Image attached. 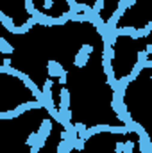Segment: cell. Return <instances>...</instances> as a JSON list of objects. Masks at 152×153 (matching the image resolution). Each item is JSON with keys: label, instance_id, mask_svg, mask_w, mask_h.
<instances>
[{"label": "cell", "instance_id": "11", "mask_svg": "<svg viewBox=\"0 0 152 153\" xmlns=\"http://www.w3.org/2000/svg\"><path fill=\"white\" fill-rule=\"evenodd\" d=\"M31 29H32V25H31L29 22H25V23H22L20 27H14L13 34H27V32H29Z\"/></svg>", "mask_w": 152, "mask_h": 153}, {"label": "cell", "instance_id": "6", "mask_svg": "<svg viewBox=\"0 0 152 153\" xmlns=\"http://www.w3.org/2000/svg\"><path fill=\"white\" fill-rule=\"evenodd\" d=\"M56 152L57 153H72L74 152V144L70 141H66V139H61L57 143V146H56Z\"/></svg>", "mask_w": 152, "mask_h": 153}, {"label": "cell", "instance_id": "2", "mask_svg": "<svg viewBox=\"0 0 152 153\" xmlns=\"http://www.w3.org/2000/svg\"><path fill=\"white\" fill-rule=\"evenodd\" d=\"M36 134H38V141L34 143V146H38L39 150H41V148L47 144V139H48V135L52 134V121H50V119H43Z\"/></svg>", "mask_w": 152, "mask_h": 153}, {"label": "cell", "instance_id": "9", "mask_svg": "<svg viewBox=\"0 0 152 153\" xmlns=\"http://www.w3.org/2000/svg\"><path fill=\"white\" fill-rule=\"evenodd\" d=\"M88 59H90V55H86V53H82V52H77L75 57H74V64L79 66V68H82V66L88 64Z\"/></svg>", "mask_w": 152, "mask_h": 153}, {"label": "cell", "instance_id": "1", "mask_svg": "<svg viewBox=\"0 0 152 153\" xmlns=\"http://www.w3.org/2000/svg\"><path fill=\"white\" fill-rule=\"evenodd\" d=\"M152 30V22H149L145 25V29H134V27H120L116 29V34L118 36H129L132 39H140V38H147Z\"/></svg>", "mask_w": 152, "mask_h": 153}, {"label": "cell", "instance_id": "20", "mask_svg": "<svg viewBox=\"0 0 152 153\" xmlns=\"http://www.w3.org/2000/svg\"><path fill=\"white\" fill-rule=\"evenodd\" d=\"M145 53H147V55L152 53V45H147V46H145Z\"/></svg>", "mask_w": 152, "mask_h": 153}, {"label": "cell", "instance_id": "18", "mask_svg": "<svg viewBox=\"0 0 152 153\" xmlns=\"http://www.w3.org/2000/svg\"><path fill=\"white\" fill-rule=\"evenodd\" d=\"M36 141H38V134H36V132H32V134L27 137L25 144H27V146H34V143H36Z\"/></svg>", "mask_w": 152, "mask_h": 153}, {"label": "cell", "instance_id": "13", "mask_svg": "<svg viewBox=\"0 0 152 153\" xmlns=\"http://www.w3.org/2000/svg\"><path fill=\"white\" fill-rule=\"evenodd\" d=\"M74 128H75V132H77V135H79V137H82V135H84V132H86V125H84V123H75V125H74Z\"/></svg>", "mask_w": 152, "mask_h": 153}, {"label": "cell", "instance_id": "12", "mask_svg": "<svg viewBox=\"0 0 152 153\" xmlns=\"http://www.w3.org/2000/svg\"><path fill=\"white\" fill-rule=\"evenodd\" d=\"M114 57V50H113V45H104V59L111 61Z\"/></svg>", "mask_w": 152, "mask_h": 153}, {"label": "cell", "instance_id": "4", "mask_svg": "<svg viewBox=\"0 0 152 153\" xmlns=\"http://www.w3.org/2000/svg\"><path fill=\"white\" fill-rule=\"evenodd\" d=\"M140 152L141 153H152V143H150V137H149L147 132L140 135Z\"/></svg>", "mask_w": 152, "mask_h": 153}, {"label": "cell", "instance_id": "10", "mask_svg": "<svg viewBox=\"0 0 152 153\" xmlns=\"http://www.w3.org/2000/svg\"><path fill=\"white\" fill-rule=\"evenodd\" d=\"M136 4V0H120V4H118V7H116V11L120 13V14H123L129 7H132Z\"/></svg>", "mask_w": 152, "mask_h": 153}, {"label": "cell", "instance_id": "16", "mask_svg": "<svg viewBox=\"0 0 152 153\" xmlns=\"http://www.w3.org/2000/svg\"><path fill=\"white\" fill-rule=\"evenodd\" d=\"M2 25H4L11 34H13V30H14V23H13V20H11V18H5V20L2 22Z\"/></svg>", "mask_w": 152, "mask_h": 153}, {"label": "cell", "instance_id": "14", "mask_svg": "<svg viewBox=\"0 0 152 153\" xmlns=\"http://www.w3.org/2000/svg\"><path fill=\"white\" fill-rule=\"evenodd\" d=\"M72 144H74V150H79V152H81V150H84V144H86V141H84V139H81V137H77Z\"/></svg>", "mask_w": 152, "mask_h": 153}, {"label": "cell", "instance_id": "15", "mask_svg": "<svg viewBox=\"0 0 152 153\" xmlns=\"http://www.w3.org/2000/svg\"><path fill=\"white\" fill-rule=\"evenodd\" d=\"M104 2L106 0H95V7H91V11L97 13V14H100V11L104 9Z\"/></svg>", "mask_w": 152, "mask_h": 153}, {"label": "cell", "instance_id": "17", "mask_svg": "<svg viewBox=\"0 0 152 153\" xmlns=\"http://www.w3.org/2000/svg\"><path fill=\"white\" fill-rule=\"evenodd\" d=\"M93 50H95V48H93L91 45H82V46L79 48V52H82V53H86V55H91Z\"/></svg>", "mask_w": 152, "mask_h": 153}, {"label": "cell", "instance_id": "23", "mask_svg": "<svg viewBox=\"0 0 152 153\" xmlns=\"http://www.w3.org/2000/svg\"><path fill=\"white\" fill-rule=\"evenodd\" d=\"M68 5H70V7H74V5H75V0H68Z\"/></svg>", "mask_w": 152, "mask_h": 153}, {"label": "cell", "instance_id": "19", "mask_svg": "<svg viewBox=\"0 0 152 153\" xmlns=\"http://www.w3.org/2000/svg\"><path fill=\"white\" fill-rule=\"evenodd\" d=\"M149 59V55L145 53V50H138V61L136 62H143V61H147Z\"/></svg>", "mask_w": 152, "mask_h": 153}, {"label": "cell", "instance_id": "22", "mask_svg": "<svg viewBox=\"0 0 152 153\" xmlns=\"http://www.w3.org/2000/svg\"><path fill=\"white\" fill-rule=\"evenodd\" d=\"M29 153H39V148L38 146H31V152Z\"/></svg>", "mask_w": 152, "mask_h": 153}, {"label": "cell", "instance_id": "5", "mask_svg": "<svg viewBox=\"0 0 152 153\" xmlns=\"http://www.w3.org/2000/svg\"><path fill=\"white\" fill-rule=\"evenodd\" d=\"M59 98H61V103H59V109H70V91L66 87H63L59 91Z\"/></svg>", "mask_w": 152, "mask_h": 153}, {"label": "cell", "instance_id": "3", "mask_svg": "<svg viewBox=\"0 0 152 153\" xmlns=\"http://www.w3.org/2000/svg\"><path fill=\"white\" fill-rule=\"evenodd\" d=\"M47 73H48V76H63V75H66V71L63 70L61 62H57V61H50V62H47Z\"/></svg>", "mask_w": 152, "mask_h": 153}, {"label": "cell", "instance_id": "21", "mask_svg": "<svg viewBox=\"0 0 152 153\" xmlns=\"http://www.w3.org/2000/svg\"><path fill=\"white\" fill-rule=\"evenodd\" d=\"M59 84H61V85H65V84H66V75L59 76Z\"/></svg>", "mask_w": 152, "mask_h": 153}, {"label": "cell", "instance_id": "24", "mask_svg": "<svg viewBox=\"0 0 152 153\" xmlns=\"http://www.w3.org/2000/svg\"><path fill=\"white\" fill-rule=\"evenodd\" d=\"M0 73H5V68L4 66H0Z\"/></svg>", "mask_w": 152, "mask_h": 153}, {"label": "cell", "instance_id": "7", "mask_svg": "<svg viewBox=\"0 0 152 153\" xmlns=\"http://www.w3.org/2000/svg\"><path fill=\"white\" fill-rule=\"evenodd\" d=\"M114 152H120V153H132V152H134V143H132V141L116 143V148H114Z\"/></svg>", "mask_w": 152, "mask_h": 153}, {"label": "cell", "instance_id": "8", "mask_svg": "<svg viewBox=\"0 0 152 153\" xmlns=\"http://www.w3.org/2000/svg\"><path fill=\"white\" fill-rule=\"evenodd\" d=\"M14 52V48H13V45L7 41L5 38H0V53H5V55H11Z\"/></svg>", "mask_w": 152, "mask_h": 153}]
</instances>
